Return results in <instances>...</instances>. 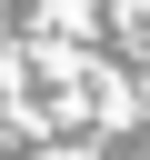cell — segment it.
Wrapping results in <instances>:
<instances>
[{
    "instance_id": "obj_1",
    "label": "cell",
    "mask_w": 150,
    "mask_h": 160,
    "mask_svg": "<svg viewBox=\"0 0 150 160\" xmlns=\"http://www.w3.org/2000/svg\"><path fill=\"white\" fill-rule=\"evenodd\" d=\"M60 160H80V150H60Z\"/></svg>"
}]
</instances>
